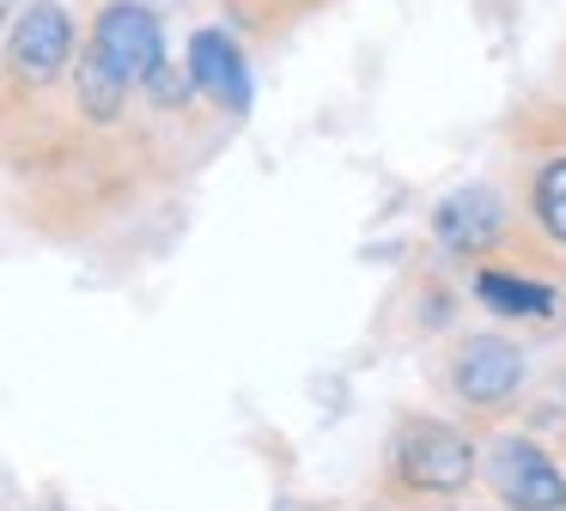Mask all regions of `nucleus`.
<instances>
[{
  "label": "nucleus",
  "instance_id": "f257e3e1",
  "mask_svg": "<svg viewBox=\"0 0 566 511\" xmlns=\"http://www.w3.org/2000/svg\"><path fill=\"white\" fill-rule=\"evenodd\" d=\"M481 474V457L469 445V432L444 420H420L408 414L396 426L390 450H384V487L396 499H457Z\"/></svg>",
  "mask_w": 566,
  "mask_h": 511
},
{
  "label": "nucleus",
  "instance_id": "f03ea898",
  "mask_svg": "<svg viewBox=\"0 0 566 511\" xmlns=\"http://www.w3.org/2000/svg\"><path fill=\"white\" fill-rule=\"evenodd\" d=\"M481 474L505 511H566V469L536 438H500L481 457Z\"/></svg>",
  "mask_w": 566,
  "mask_h": 511
},
{
  "label": "nucleus",
  "instance_id": "7ed1b4c3",
  "mask_svg": "<svg viewBox=\"0 0 566 511\" xmlns=\"http://www.w3.org/2000/svg\"><path fill=\"white\" fill-rule=\"evenodd\" d=\"M444 384L463 408H500L524 384V353L505 335H463L444 359Z\"/></svg>",
  "mask_w": 566,
  "mask_h": 511
},
{
  "label": "nucleus",
  "instance_id": "20e7f679",
  "mask_svg": "<svg viewBox=\"0 0 566 511\" xmlns=\"http://www.w3.org/2000/svg\"><path fill=\"white\" fill-rule=\"evenodd\" d=\"M92 49L123 73L128 85H147V73L165 61V43H159V19H153L140 0H111L92 24Z\"/></svg>",
  "mask_w": 566,
  "mask_h": 511
},
{
  "label": "nucleus",
  "instance_id": "39448f33",
  "mask_svg": "<svg viewBox=\"0 0 566 511\" xmlns=\"http://www.w3.org/2000/svg\"><path fill=\"white\" fill-rule=\"evenodd\" d=\"M74 61V19L55 0H31L13 19V73L31 85H50Z\"/></svg>",
  "mask_w": 566,
  "mask_h": 511
},
{
  "label": "nucleus",
  "instance_id": "423d86ee",
  "mask_svg": "<svg viewBox=\"0 0 566 511\" xmlns=\"http://www.w3.org/2000/svg\"><path fill=\"white\" fill-rule=\"evenodd\" d=\"M432 231H439V243L457 250V255H488L493 243L505 238V201L488 189V182H469V189H457V195L439 201Z\"/></svg>",
  "mask_w": 566,
  "mask_h": 511
},
{
  "label": "nucleus",
  "instance_id": "0eeeda50",
  "mask_svg": "<svg viewBox=\"0 0 566 511\" xmlns=\"http://www.w3.org/2000/svg\"><path fill=\"white\" fill-rule=\"evenodd\" d=\"M189 67H196V85L220 109H232V116L250 109V67H244V55H238V43L226 31L208 24V31L189 36Z\"/></svg>",
  "mask_w": 566,
  "mask_h": 511
},
{
  "label": "nucleus",
  "instance_id": "6e6552de",
  "mask_svg": "<svg viewBox=\"0 0 566 511\" xmlns=\"http://www.w3.org/2000/svg\"><path fill=\"white\" fill-rule=\"evenodd\" d=\"M74 104H80V116L98 122V128H111L128 104V80L98 55V49H80V61H74Z\"/></svg>",
  "mask_w": 566,
  "mask_h": 511
},
{
  "label": "nucleus",
  "instance_id": "1a4fd4ad",
  "mask_svg": "<svg viewBox=\"0 0 566 511\" xmlns=\"http://www.w3.org/2000/svg\"><path fill=\"white\" fill-rule=\"evenodd\" d=\"M475 292H481V304H493L500 316H554V304H560L554 286L524 280V274H505V268H481Z\"/></svg>",
  "mask_w": 566,
  "mask_h": 511
},
{
  "label": "nucleus",
  "instance_id": "9d476101",
  "mask_svg": "<svg viewBox=\"0 0 566 511\" xmlns=\"http://www.w3.org/2000/svg\"><path fill=\"white\" fill-rule=\"evenodd\" d=\"M530 207H536V226L548 231L566 250V158H548L536 170V189H530Z\"/></svg>",
  "mask_w": 566,
  "mask_h": 511
},
{
  "label": "nucleus",
  "instance_id": "9b49d317",
  "mask_svg": "<svg viewBox=\"0 0 566 511\" xmlns=\"http://www.w3.org/2000/svg\"><path fill=\"white\" fill-rule=\"evenodd\" d=\"M140 92H147V97H153V104H159V109H184L189 97L201 92V85H196V67H189V61H184V67H177V61L165 55L159 67L147 73V85H140Z\"/></svg>",
  "mask_w": 566,
  "mask_h": 511
}]
</instances>
